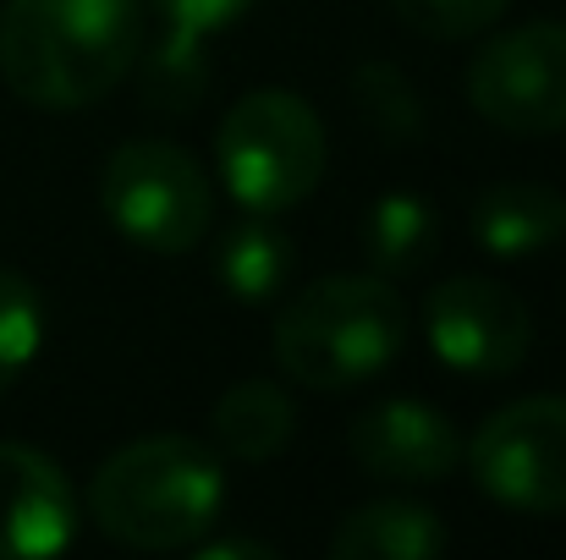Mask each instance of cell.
Here are the masks:
<instances>
[{
    "mask_svg": "<svg viewBox=\"0 0 566 560\" xmlns=\"http://www.w3.org/2000/svg\"><path fill=\"white\" fill-rule=\"evenodd\" d=\"M144 55L138 0H6L0 77L39 110L105 99Z\"/></svg>",
    "mask_w": 566,
    "mask_h": 560,
    "instance_id": "obj_1",
    "label": "cell"
},
{
    "mask_svg": "<svg viewBox=\"0 0 566 560\" xmlns=\"http://www.w3.org/2000/svg\"><path fill=\"white\" fill-rule=\"evenodd\" d=\"M226 506L220 456L188 434L122 445L88 484V517L127 550H188Z\"/></svg>",
    "mask_w": 566,
    "mask_h": 560,
    "instance_id": "obj_2",
    "label": "cell"
},
{
    "mask_svg": "<svg viewBox=\"0 0 566 560\" xmlns=\"http://www.w3.org/2000/svg\"><path fill=\"white\" fill-rule=\"evenodd\" d=\"M407 347V303L379 275H331L275 314V363L308 390H358Z\"/></svg>",
    "mask_w": 566,
    "mask_h": 560,
    "instance_id": "obj_3",
    "label": "cell"
},
{
    "mask_svg": "<svg viewBox=\"0 0 566 560\" xmlns=\"http://www.w3.org/2000/svg\"><path fill=\"white\" fill-rule=\"evenodd\" d=\"M220 177L253 214H281L303 203L325 177V127L308 99L286 88H259L231 105L214 138Z\"/></svg>",
    "mask_w": 566,
    "mask_h": 560,
    "instance_id": "obj_4",
    "label": "cell"
},
{
    "mask_svg": "<svg viewBox=\"0 0 566 560\" xmlns=\"http://www.w3.org/2000/svg\"><path fill=\"white\" fill-rule=\"evenodd\" d=\"M99 203L127 242H138L144 253H166V258L198 247L214 214L203 166L166 138L122 144L105 160Z\"/></svg>",
    "mask_w": 566,
    "mask_h": 560,
    "instance_id": "obj_5",
    "label": "cell"
},
{
    "mask_svg": "<svg viewBox=\"0 0 566 560\" xmlns=\"http://www.w3.org/2000/svg\"><path fill=\"white\" fill-rule=\"evenodd\" d=\"M462 456L490 500L528 517L566 511V395H523L490 412Z\"/></svg>",
    "mask_w": 566,
    "mask_h": 560,
    "instance_id": "obj_6",
    "label": "cell"
},
{
    "mask_svg": "<svg viewBox=\"0 0 566 560\" xmlns=\"http://www.w3.org/2000/svg\"><path fill=\"white\" fill-rule=\"evenodd\" d=\"M468 99L501 133H566V22H528L484 39L468 66Z\"/></svg>",
    "mask_w": 566,
    "mask_h": 560,
    "instance_id": "obj_7",
    "label": "cell"
},
{
    "mask_svg": "<svg viewBox=\"0 0 566 560\" xmlns=\"http://www.w3.org/2000/svg\"><path fill=\"white\" fill-rule=\"evenodd\" d=\"M423 336L446 369L495 379V373L523 369L534 347V314L512 286L484 281V275H457L429 292Z\"/></svg>",
    "mask_w": 566,
    "mask_h": 560,
    "instance_id": "obj_8",
    "label": "cell"
},
{
    "mask_svg": "<svg viewBox=\"0 0 566 560\" xmlns=\"http://www.w3.org/2000/svg\"><path fill=\"white\" fill-rule=\"evenodd\" d=\"M457 423L429 401H379L353 423V456L385 484H440L462 467Z\"/></svg>",
    "mask_w": 566,
    "mask_h": 560,
    "instance_id": "obj_9",
    "label": "cell"
},
{
    "mask_svg": "<svg viewBox=\"0 0 566 560\" xmlns=\"http://www.w3.org/2000/svg\"><path fill=\"white\" fill-rule=\"evenodd\" d=\"M77 539V500L66 473L33 451L0 440V560L61 556Z\"/></svg>",
    "mask_w": 566,
    "mask_h": 560,
    "instance_id": "obj_10",
    "label": "cell"
},
{
    "mask_svg": "<svg viewBox=\"0 0 566 560\" xmlns=\"http://www.w3.org/2000/svg\"><path fill=\"white\" fill-rule=\"evenodd\" d=\"M566 231V198L539 182H495L473 198V242L490 258H534Z\"/></svg>",
    "mask_w": 566,
    "mask_h": 560,
    "instance_id": "obj_11",
    "label": "cell"
},
{
    "mask_svg": "<svg viewBox=\"0 0 566 560\" xmlns=\"http://www.w3.org/2000/svg\"><path fill=\"white\" fill-rule=\"evenodd\" d=\"M446 522L429 506L412 500H375L358 506L336 533H331V556L336 560H434L446 556Z\"/></svg>",
    "mask_w": 566,
    "mask_h": 560,
    "instance_id": "obj_12",
    "label": "cell"
},
{
    "mask_svg": "<svg viewBox=\"0 0 566 560\" xmlns=\"http://www.w3.org/2000/svg\"><path fill=\"white\" fill-rule=\"evenodd\" d=\"M292 429H297V406H292V395H286L281 384H270V379H242V384H231V390L214 401V412H209L214 445H220L226 456H237V462H270V456H281L286 440H292Z\"/></svg>",
    "mask_w": 566,
    "mask_h": 560,
    "instance_id": "obj_13",
    "label": "cell"
},
{
    "mask_svg": "<svg viewBox=\"0 0 566 560\" xmlns=\"http://www.w3.org/2000/svg\"><path fill=\"white\" fill-rule=\"evenodd\" d=\"M214 270H220V286H226L237 303L253 308V303H270V297L286 292V281H292V270H297V247H292V236L275 225V214H253V209H248V214L226 231Z\"/></svg>",
    "mask_w": 566,
    "mask_h": 560,
    "instance_id": "obj_14",
    "label": "cell"
},
{
    "mask_svg": "<svg viewBox=\"0 0 566 560\" xmlns=\"http://www.w3.org/2000/svg\"><path fill=\"white\" fill-rule=\"evenodd\" d=\"M440 247V214L418 192H385L369 203L364 220V253L375 275H418Z\"/></svg>",
    "mask_w": 566,
    "mask_h": 560,
    "instance_id": "obj_15",
    "label": "cell"
},
{
    "mask_svg": "<svg viewBox=\"0 0 566 560\" xmlns=\"http://www.w3.org/2000/svg\"><path fill=\"white\" fill-rule=\"evenodd\" d=\"M353 99H358L364 121L375 127L379 138H396V144L423 138V105H418V94H412V83H407L401 66L364 61L358 77H353Z\"/></svg>",
    "mask_w": 566,
    "mask_h": 560,
    "instance_id": "obj_16",
    "label": "cell"
},
{
    "mask_svg": "<svg viewBox=\"0 0 566 560\" xmlns=\"http://www.w3.org/2000/svg\"><path fill=\"white\" fill-rule=\"evenodd\" d=\"M44 341V297L28 275L0 270V395L22 379Z\"/></svg>",
    "mask_w": 566,
    "mask_h": 560,
    "instance_id": "obj_17",
    "label": "cell"
},
{
    "mask_svg": "<svg viewBox=\"0 0 566 560\" xmlns=\"http://www.w3.org/2000/svg\"><path fill=\"white\" fill-rule=\"evenodd\" d=\"M209 88V61H203V44H177L166 39L149 66H144V99L160 105V110H188L203 99Z\"/></svg>",
    "mask_w": 566,
    "mask_h": 560,
    "instance_id": "obj_18",
    "label": "cell"
},
{
    "mask_svg": "<svg viewBox=\"0 0 566 560\" xmlns=\"http://www.w3.org/2000/svg\"><path fill=\"white\" fill-rule=\"evenodd\" d=\"M512 0H390V11L429 39H473L501 22Z\"/></svg>",
    "mask_w": 566,
    "mask_h": 560,
    "instance_id": "obj_19",
    "label": "cell"
},
{
    "mask_svg": "<svg viewBox=\"0 0 566 560\" xmlns=\"http://www.w3.org/2000/svg\"><path fill=\"white\" fill-rule=\"evenodd\" d=\"M160 17H166V39H177V44H209L220 28H231L253 0H149Z\"/></svg>",
    "mask_w": 566,
    "mask_h": 560,
    "instance_id": "obj_20",
    "label": "cell"
},
{
    "mask_svg": "<svg viewBox=\"0 0 566 560\" xmlns=\"http://www.w3.org/2000/svg\"><path fill=\"white\" fill-rule=\"evenodd\" d=\"M198 560H275L264 539H198Z\"/></svg>",
    "mask_w": 566,
    "mask_h": 560,
    "instance_id": "obj_21",
    "label": "cell"
}]
</instances>
